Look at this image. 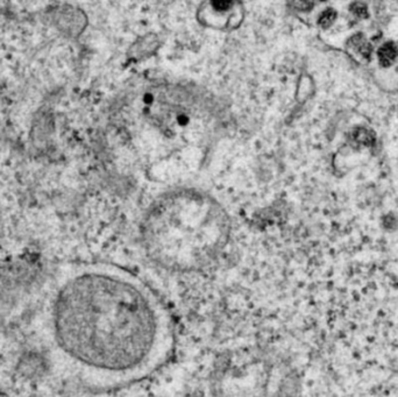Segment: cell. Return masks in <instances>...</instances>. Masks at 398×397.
I'll list each match as a JSON object with an SVG mask.
<instances>
[{
    "instance_id": "1",
    "label": "cell",
    "mask_w": 398,
    "mask_h": 397,
    "mask_svg": "<svg viewBox=\"0 0 398 397\" xmlns=\"http://www.w3.org/2000/svg\"><path fill=\"white\" fill-rule=\"evenodd\" d=\"M55 342L88 385L121 388L169 360L175 327L148 284L127 269L91 263L69 274L55 297Z\"/></svg>"
},
{
    "instance_id": "2",
    "label": "cell",
    "mask_w": 398,
    "mask_h": 397,
    "mask_svg": "<svg viewBox=\"0 0 398 397\" xmlns=\"http://www.w3.org/2000/svg\"><path fill=\"white\" fill-rule=\"evenodd\" d=\"M226 209L206 190L171 185L150 202L139 234L144 253L155 266L172 273H196L222 255L231 238Z\"/></svg>"
},
{
    "instance_id": "3",
    "label": "cell",
    "mask_w": 398,
    "mask_h": 397,
    "mask_svg": "<svg viewBox=\"0 0 398 397\" xmlns=\"http://www.w3.org/2000/svg\"><path fill=\"white\" fill-rule=\"evenodd\" d=\"M397 48L392 42H387L379 50V59L382 67H390L397 57Z\"/></svg>"
},
{
    "instance_id": "4",
    "label": "cell",
    "mask_w": 398,
    "mask_h": 397,
    "mask_svg": "<svg viewBox=\"0 0 398 397\" xmlns=\"http://www.w3.org/2000/svg\"><path fill=\"white\" fill-rule=\"evenodd\" d=\"M353 136L357 142L363 145H371L374 142V135L371 131L369 129H366L363 127H359L356 129H354L353 132Z\"/></svg>"
},
{
    "instance_id": "5",
    "label": "cell",
    "mask_w": 398,
    "mask_h": 397,
    "mask_svg": "<svg viewBox=\"0 0 398 397\" xmlns=\"http://www.w3.org/2000/svg\"><path fill=\"white\" fill-rule=\"evenodd\" d=\"M335 19H336V12L334 10H332V8H328V10L324 11L322 14H320L318 23L323 28H328L333 25Z\"/></svg>"
},
{
    "instance_id": "6",
    "label": "cell",
    "mask_w": 398,
    "mask_h": 397,
    "mask_svg": "<svg viewBox=\"0 0 398 397\" xmlns=\"http://www.w3.org/2000/svg\"><path fill=\"white\" fill-rule=\"evenodd\" d=\"M350 12L354 13L359 18L365 19L368 16V8H367L366 4H363L361 2H355L350 5Z\"/></svg>"
},
{
    "instance_id": "7",
    "label": "cell",
    "mask_w": 398,
    "mask_h": 397,
    "mask_svg": "<svg viewBox=\"0 0 398 397\" xmlns=\"http://www.w3.org/2000/svg\"><path fill=\"white\" fill-rule=\"evenodd\" d=\"M212 7L218 12H226L233 5V0H211Z\"/></svg>"
},
{
    "instance_id": "8",
    "label": "cell",
    "mask_w": 398,
    "mask_h": 397,
    "mask_svg": "<svg viewBox=\"0 0 398 397\" xmlns=\"http://www.w3.org/2000/svg\"><path fill=\"white\" fill-rule=\"evenodd\" d=\"M314 5V0H297L296 6L300 8L301 11H310Z\"/></svg>"
}]
</instances>
